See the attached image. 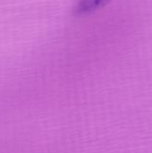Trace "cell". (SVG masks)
<instances>
[{
    "label": "cell",
    "instance_id": "1",
    "mask_svg": "<svg viewBox=\"0 0 152 153\" xmlns=\"http://www.w3.org/2000/svg\"><path fill=\"white\" fill-rule=\"evenodd\" d=\"M112 0H80L73 9L74 14L86 15L105 7Z\"/></svg>",
    "mask_w": 152,
    "mask_h": 153
}]
</instances>
